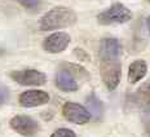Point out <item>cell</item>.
I'll return each mask as SVG.
<instances>
[{
  "label": "cell",
  "mask_w": 150,
  "mask_h": 137,
  "mask_svg": "<svg viewBox=\"0 0 150 137\" xmlns=\"http://www.w3.org/2000/svg\"><path fill=\"white\" fill-rule=\"evenodd\" d=\"M70 44V35L66 32H53L52 35L47 36L43 43V48L48 53H61Z\"/></svg>",
  "instance_id": "cell-7"
},
{
  "label": "cell",
  "mask_w": 150,
  "mask_h": 137,
  "mask_svg": "<svg viewBox=\"0 0 150 137\" xmlns=\"http://www.w3.org/2000/svg\"><path fill=\"white\" fill-rule=\"evenodd\" d=\"M62 115L66 118V120L74 124H86L91 119V114L87 107L75 102H66L62 107Z\"/></svg>",
  "instance_id": "cell-6"
},
{
  "label": "cell",
  "mask_w": 150,
  "mask_h": 137,
  "mask_svg": "<svg viewBox=\"0 0 150 137\" xmlns=\"http://www.w3.org/2000/svg\"><path fill=\"white\" fill-rule=\"evenodd\" d=\"M137 92H139L140 98H141L145 104L150 105V82L144 83L139 88V91H137Z\"/></svg>",
  "instance_id": "cell-13"
},
{
  "label": "cell",
  "mask_w": 150,
  "mask_h": 137,
  "mask_svg": "<svg viewBox=\"0 0 150 137\" xmlns=\"http://www.w3.org/2000/svg\"><path fill=\"white\" fill-rule=\"evenodd\" d=\"M56 85L58 89L64 92H75L79 88V84L76 82V78L73 71L69 68H62L56 75Z\"/></svg>",
  "instance_id": "cell-9"
},
{
  "label": "cell",
  "mask_w": 150,
  "mask_h": 137,
  "mask_svg": "<svg viewBox=\"0 0 150 137\" xmlns=\"http://www.w3.org/2000/svg\"><path fill=\"white\" fill-rule=\"evenodd\" d=\"M51 137H76L74 131L69 128H58L51 135Z\"/></svg>",
  "instance_id": "cell-15"
},
{
  "label": "cell",
  "mask_w": 150,
  "mask_h": 137,
  "mask_svg": "<svg viewBox=\"0 0 150 137\" xmlns=\"http://www.w3.org/2000/svg\"><path fill=\"white\" fill-rule=\"evenodd\" d=\"M132 12L122 3H115L111 7L105 9L97 16V21L100 25H120L131 21Z\"/></svg>",
  "instance_id": "cell-3"
},
{
  "label": "cell",
  "mask_w": 150,
  "mask_h": 137,
  "mask_svg": "<svg viewBox=\"0 0 150 137\" xmlns=\"http://www.w3.org/2000/svg\"><path fill=\"white\" fill-rule=\"evenodd\" d=\"M78 17L75 12L66 7H56L48 11L39 20V29L42 31L60 30L73 26L76 22Z\"/></svg>",
  "instance_id": "cell-1"
},
{
  "label": "cell",
  "mask_w": 150,
  "mask_h": 137,
  "mask_svg": "<svg viewBox=\"0 0 150 137\" xmlns=\"http://www.w3.org/2000/svg\"><path fill=\"white\" fill-rule=\"evenodd\" d=\"M146 71H148L146 62L144 60H135L128 68V80H129V83L136 84L137 82L144 79L146 75Z\"/></svg>",
  "instance_id": "cell-11"
},
{
  "label": "cell",
  "mask_w": 150,
  "mask_h": 137,
  "mask_svg": "<svg viewBox=\"0 0 150 137\" xmlns=\"http://www.w3.org/2000/svg\"><path fill=\"white\" fill-rule=\"evenodd\" d=\"M8 98V91L5 88H0V105L4 104Z\"/></svg>",
  "instance_id": "cell-16"
},
{
  "label": "cell",
  "mask_w": 150,
  "mask_h": 137,
  "mask_svg": "<svg viewBox=\"0 0 150 137\" xmlns=\"http://www.w3.org/2000/svg\"><path fill=\"white\" fill-rule=\"evenodd\" d=\"M122 47L118 39L115 38H105L101 40L100 44V57H120Z\"/></svg>",
  "instance_id": "cell-10"
},
{
  "label": "cell",
  "mask_w": 150,
  "mask_h": 137,
  "mask_svg": "<svg viewBox=\"0 0 150 137\" xmlns=\"http://www.w3.org/2000/svg\"><path fill=\"white\" fill-rule=\"evenodd\" d=\"M9 124H11L12 129H14L17 133L25 137L35 136L39 131L38 122L31 117H27V115H16L11 119Z\"/></svg>",
  "instance_id": "cell-5"
},
{
  "label": "cell",
  "mask_w": 150,
  "mask_h": 137,
  "mask_svg": "<svg viewBox=\"0 0 150 137\" xmlns=\"http://www.w3.org/2000/svg\"><path fill=\"white\" fill-rule=\"evenodd\" d=\"M16 1L26 9H29V11H38L40 8V5H42L40 0H16Z\"/></svg>",
  "instance_id": "cell-14"
},
{
  "label": "cell",
  "mask_w": 150,
  "mask_h": 137,
  "mask_svg": "<svg viewBox=\"0 0 150 137\" xmlns=\"http://www.w3.org/2000/svg\"><path fill=\"white\" fill-rule=\"evenodd\" d=\"M146 25H148V30H149V32H150V17L148 18V21H146Z\"/></svg>",
  "instance_id": "cell-17"
},
{
  "label": "cell",
  "mask_w": 150,
  "mask_h": 137,
  "mask_svg": "<svg viewBox=\"0 0 150 137\" xmlns=\"http://www.w3.org/2000/svg\"><path fill=\"white\" fill-rule=\"evenodd\" d=\"M20 105L23 107H35L44 105L49 101V95L44 91H39V89H30V91H25L18 97Z\"/></svg>",
  "instance_id": "cell-8"
},
{
  "label": "cell",
  "mask_w": 150,
  "mask_h": 137,
  "mask_svg": "<svg viewBox=\"0 0 150 137\" xmlns=\"http://www.w3.org/2000/svg\"><path fill=\"white\" fill-rule=\"evenodd\" d=\"M100 74L105 87L109 91H114L120 83L122 65L119 58L100 57Z\"/></svg>",
  "instance_id": "cell-2"
},
{
  "label": "cell",
  "mask_w": 150,
  "mask_h": 137,
  "mask_svg": "<svg viewBox=\"0 0 150 137\" xmlns=\"http://www.w3.org/2000/svg\"><path fill=\"white\" fill-rule=\"evenodd\" d=\"M87 105H88L89 109L87 110L89 111L91 115H93L95 118H97L101 115V111H102V106H101V102L97 100L95 95H91L88 98H87Z\"/></svg>",
  "instance_id": "cell-12"
},
{
  "label": "cell",
  "mask_w": 150,
  "mask_h": 137,
  "mask_svg": "<svg viewBox=\"0 0 150 137\" xmlns=\"http://www.w3.org/2000/svg\"><path fill=\"white\" fill-rule=\"evenodd\" d=\"M148 1H150V0H148Z\"/></svg>",
  "instance_id": "cell-18"
},
{
  "label": "cell",
  "mask_w": 150,
  "mask_h": 137,
  "mask_svg": "<svg viewBox=\"0 0 150 137\" xmlns=\"http://www.w3.org/2000/svg\"><path fill=\"white\" fill-rule=\"evenodd\" d=\"M11 78L17 82L21 85H43L47 83V76L45 74L40 73L38 70L34 68H26V70H17V71H12Z\"/></svg>",
  "instance_id": "cell-4"
}]
</instances>
